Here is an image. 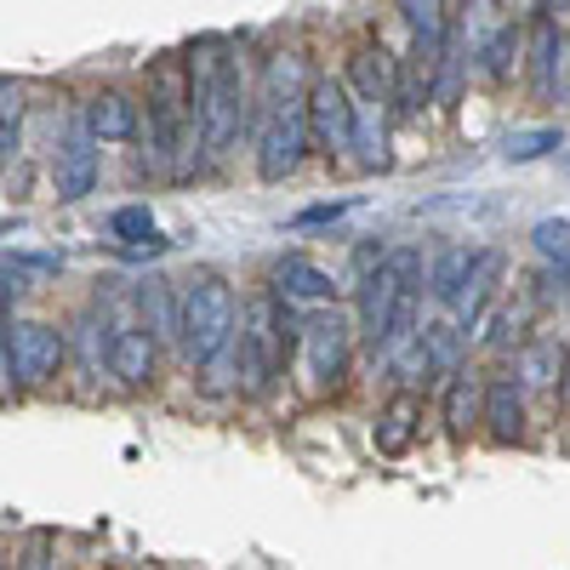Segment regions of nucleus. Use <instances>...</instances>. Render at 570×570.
I'll return each instance as SVG.
<instances>
[{
  "label": "nucleus",
  "instance_id": "nucleus-30",
  "mask_svg": "<svg viewBox=\"0 0 570 570\" xmlns=\"http://www.w3.org/2000/svg\"><path fill=\"white\" fill-rule=\"evenodd\" d=\"M389 365H394L400 383H428V376H434V354H428V337H422V331L389 354Z\"/></svg>",
  "mask_w": 570,
  "mask_h": 570
},
{
  "label": "nucleus",
  "instance_id": "nucleus-16",
  "mask_svg": "<svg viewBox=\"0 0 570 570\" xmlns=\"http://www.w3.org/2000/svg\"><path fill=\"white\" fill-rule=\"evenodd\" d=\"M485 422L497 445L525 440V389H519V376H491L485 383Z\"/></svg>",
  "mask_w": 570,
  "mask_h": 570
},
{
  "label": "nucleus",
  "instance_id": "nucleus-35",
  "mask_svg": "<svg viewBox=\"0 0 570 570\" xmlns=\"http://www.w3.org/2000/svg\"><path fill=\"white\" fill-rule=\"evenodd\" d=\"M564 394H570V376H564Z\"/></svg>",
  "mask_w": 570,
  "mask_h": 570
},
{
  "label": "nucleus",
  "instance_id": "nucleus-3",
  "mask_svg": "<svg viewBox=\"0 0 570 570\" xmlns=\"http://www.w3.org/2000/svg\"><path fill=\"white\" fill-rule=\"evenodd\" d=\"M240 348V308H234V285L217 268H195L183 279V354L188 365L217 371Z\"/></svg>",
  "mask_w": 570,
  "mask_h": 570
},
{
  "label": "nucleus",
  "instance_id": "nucleus-13",
  "mask_svg": "<svg viewBox=\"0 0 570 570\" xmlns=\"http://www.w3.org/2000/svg\"><path fill=\"white\" fill-rule=\"evenodd\" d=\"M274 297L285 303H331L337 297V279H331V268H320L314 257H279L274 263Z\"/></svg>",
  "mask_w": 570,
  "mask_h": 570
},
{
  "label": "nucleus",
  "instance_id": "nucleus-2",
  "mask_svg": "<svg viewBox=\"0 0 570 570\" xmlns=\"http://www.w3.org/2000/svg\"><path fill=\"white\" fill-rule=\"evenodd\" d=\"M428 279V263L416 246H389L383 268L360 279V343L371 354H394L416 337V292Z\"/></svg>",
  "mask_w": 570,
  "mask_h": 570
},
{
  "label": "nucleus",
  "instance_id": "nucleus-27",
  "mask_svg": "<svg viewBox=\"0 0 570 570\" xmlns=\"http://www.w3.org/2000/svg\"><path fill=\"white\" fill-rule=\"evenodd\" d=\"M531 246L548 268H570V217H542L531 228Z\"/></svg>",
  "mask_w": 570,
  "mask_h": 570
},
{
  "label": "nucleus",
  "instance_id": "nucleus-20",
  "mask_svg": "<svg viewBox=\"0 0 570 570\" xmlns=\"http://www.w3.org/2000/svg\"><path fill=\"white\" fill-rule=\"evenodd\" d=\"M513 376H519V389H553L559 376H570V371H564V348H559V337H525V343H519V354H513Z\"/></svg>",
  "mask_w": 570,
  "mask_h": 570
},
{
  "label": "nucleus",
  "instance_id": "nucleus-31",
  "mask_svg": "<svg viewBox=\"0 0 570 570\" xmlns=\"http://www.w3.org/2000/svg\"><path fill=\"white\" fill-rule=\"evenodd\" d=\"M23 292H29V274H23L18 263H7V268H0V303H7V320H12V308L23 303Z\"/></svg>",
  "mask_w": 570,
  "mask_h": 570
},
{
  "label": "nucleus",
  "instance_id": "nucleus-22",
  "mask_svg": "<svg viewBox=\"0 0 570 570\" xmlns=\"http://www.w3.org/2000/svg\"><path fill=\"white\" fill-rule=\"evenodd\" d=\"M69 348H75V360H80L86 376H98V371L109 365V348H115V325L98 320V308H86V314L69 325Z\"/></svg>",
  "mask_w": 570,
  "mask_h": 570
},
{
  "label": "nucleus",
  "instance_id": "nucleus-19",
  "mask_svg": "<svg viewBox=\"0 0 570 570\" xmlns=\"http://www.w3.org/2000/svg\"><path fill=\"white\" fill-rule=\"evenodd\" d=\"M400 18H405V29H411V40H416V58H422V63H440V52L451 46V12L434 7V0H405Z\"/></svg>",
  "mask_w": 570,
  "mask_h": 570
},
{
  "label": "nucleus",
  "instance_id": "nucleus-7",
  "mask_svg": "<svg viewBox=\"0 0 570 570\" xmlns=\"http://www.w3.org/2000/svg\"><path fill=\"white\" fill-rule=\"evenodd\" d=\"M360 126H365V115L348 98V86L337 75H320L314 80V98H308V131H314V142H320L325 155L343 160L348 149H360Z\"/></svg>",
  "mask_w": 570,
  "mask_h": 570
},
{
  "label": "nucleus",
  "instance_id": "nucleus-24",
  "mask_svg": "<svg viewBox=\"0 0 570 570\" xmlns=\"http://www.w3.org/2000/svg\"><path fill=\"white\" fill-rule=\"evenodd\" d=\"M513 58H519V29L513 23H497L480 40V52H473V69H480L485 80H508L513 75Z\"/></svg>",
  "mask_w": 570,
  "mask_h": 570
},
{
  "label": "nucleus",
  "instance_id": "nucleus-5",
  "mask_svg": "<svg viewBox=\"0 0 570 570\" xmlns=\"http://www.w3.org/2000/svg\"><path fill=\"white\" fill-rule=\"evenodd\" d=\"M354 320L337 314V308H314L303 337H297V376L308 394H331L348 376V360H354Z\"/></svg>",
  "mask_w": 570,
  "mask_h": 570
},
{
  "label": "nucleus",
  "instance_id": "nucleus-18",
  "mask_svg": "<svg viewBox=\"0 0 570 570\" xmlns=\"http://www.w3.org/2000/svg\"><path fill=\"white\" fill-rule=\"evenodd\" d=\"M416 428H422V400L416 394H394L383 411H376V428H371V440L383 456H405L411 440H416Z\"/></svg>",
  "mask_w": 570,
  "mask_h": 570
},
{
  "label": "nucleus",
  "instance_id": "nucleus-28",
  "mask_svg": "<svg viewBox=\"0 0 570 570\" xmlns=\"http://www.w3.org/2000/svg\"><path fill=\"white\" fill-rule=\"evenodd\" d=\"M18 149H23V91L7 80L0 86V160L12 166Z\"/></svg>",
  "mask_w": 570,
  "mask_h": 570
},
{
  "label": "nucleus",
  "instance_id": "nucleus-23",
  "mask_svg": "<svg viewBox=\"0 0 570 570\" xmlns=\"http://www.w3.org/2000/svg\"><path fill=\"white\" fill-rule=\"evenodd\" d=\"M497 274H502V252H480V268H473L468 292H462V303H456V325H462V337L485 320V308H491V297H497Z\"/></svg>",
  "mask_w": 570,
  "mask_h": 570
},
{
  "label": "nucleus",
  "instance_id": "nucleus-32",
  "mask_svg": "<svg viewBox=\"0 0 570 570\" xmlns=\"http://www.w3.org/2000/svg\"><path fill=\"white\" fill-rule=\"evenodd\" d=\"M7 263H18L23 274H58L63 268V257H52V252H12V246H7Z\"/></svg>",
  "mask_w": 570,
  "mask_h": 570
},
{
  "label": "nucleus",
  "instance_id": "nucleus-10",
  "mask_svg": "<svg viewBox=\"0 0 570 570\" xmlns=\"http://www.w3.org/2000/svg\"><path fill=\"white\" fill-rule=\"evenodd\" d=\"M131 303L142 314V331H149L155 343H177L183 348V279H166V274H149L131 285Z\"/></svg>",
  "mask_w": 570,
  "mask_h": 570
},
{
  "label": "nucleus",
  "instance_id": "nucleus-25",
  "mask_svg": "<svg viewBox=\"0 0 570 570\" xmlns=\"http://www.w3.org/2000/svg\"><path fill=\"white\" fill-rule=\"evenodd\" d=\"M559 142H564V131H559V126H525V131H508V137H502V155H508L513 166H525V160L553 155Z\"/></svg>",
  "mask_w": 570,
  "mask_h": 570
},
{
  "label": "nucleus",
  "instance_id": "nucleus-11",
  "mask_svg": "<svg viewBox=\"0 0 570 570\" xmlns=\"http://www.w3.org/2000/svg\"><path fill=\"white\" fill-rule=\"evenodd\" d=\"M400 63L394 52H383V46H354V58H348V80L360 91V104L371 115H383L394 98H400Z\"/></svg>",
  "mask_w": 570,
  "mask_h": 570
},
{
  "label": "nucleus",
  "instance_id": "nucleus-6",
  "mask_svg": "<svg viewBox=\"0 0 570 570\" xmlns=\"http://www.w3.org/2000/svg\"><path fill=\"white\" fill-rule=\"evenodd\" d=\"M69 360V337L46 320H7V383L40 389Z\"/></svg>",
  "mask_w": 570,
  "mask_h": 570
},
{
  "label": "nucleus",
  "instance_id": "nucleus-17",
  "mask_svg": "<svg viewBox=\"0 0 570 570\" xmlns=\"http://www.w3.org/2000/svg\"><path fill=\"white\" fill-rule=\"evenodd\" d=\"M86 131L98 142H131L142 131V109L126 98V91H98L86 104Z\"/></svg>",
  "mask_w": 570,
  "mask_h": 570
},
{
  "label": "nucleus",
  "instance_id": "nucleus-12",
  "mask_svg": "<svg viewBox=\"0 0 570 570\" xmlns=\"http://www.w3.org/2000/svg\"><path fill=\"white\" fill-rule=\"evenodd\" d=\"M58 200H86L91 188H98V137L86 131V115L69 120V137L58 149Z\"/></svg>",
  "mask_w": 570,
  "mask_h": 570
},
{
  "label": "nucleus",
  "instance_id": "nucleus-21",
  "mask_svg": "<svg viewBox=\"0 0 570 570\" xmlns=\"http://www.w3.org/2000/svg\"><path fill=\"white\" fill-rule=\"evenodd\" d=\"M473 422H485V383L473 371H456L445 383V434H468Z\"/></svg>",
  "mask_w": 570,
  "mask_h": 570
},
{
  "label": "nucleus",
  "instance_id": "nucleus-26",
  "mask_svg": "<svg viewBox=\"0 0 570 570\" xmlns=\"http://www.w3.org/2000/svg\"><path fill=\"white\" fill-rule=\"evenodd\" d=\"M462 69H468V58L456 52V40L440 52V63L428 69V104H440V109H451L456 104V91H462Z\"/></svg>",
  "mask_w": 570,
  "mask_h": 570
},
{
  "label": "nucleus",
  "instance_id": "nucleus-29",
  "mask_svg": "<svg viewBox=\"0 0 570 570\" xmlns=\"http://www.w3.org/2000/svg\"><path fill=\"white\" fill-rule=\"evenodd\" d=\"M109 234L126 246V252H142L155 240V212L149 206H120L115 217H109Z\"/></svg>",
  "mask_w": 570,
  "mask_h": 570
},
{
  "label": "nucleus",
  "instance_id": "nucleus-4",
  "mask_svg": "<svg viewBox=\"0 0 570 570\" xmlns=\"http://www.w3.org/2000/svg\"><path fill=\"white\" fill-rule=\"evenodd\" d=\"M285 348H292V337H285V303L274 292L252 297L246 303V325H240V348H234V371H240V394L263 400L274 389V376L285 371Z\"/></svg>",
  "mask_w": 570,
  "mask_h": 570
},
{
  "label": "nucleus",
  "instance_id": "nucleus-33",
  "mask_svg": "<svg viewBox=\"0 0 570 570\" xmlns=\"http://www.w3.org/2000/svg\"><path fill=\"white\" fill-rule=\"evenodd\" d=\"M348 212V200H331V206H308V212H297L292 217V228H314V223H337Z\"/></svg>",
  "mask_w": 570,
  "mask_h": 570
},
{
  "label": "nucleus",
  "instance_id": "nucleus-15",
  "mask_svg": "<svg viewBox=\"0 0 570 570\" xmlns=\"http://www.w3.org/2000/svg\"><path fill=\"white\" fill-rule=\"evenodd\" d=\"M473 268H480V252L473 246H440L434 257H428V297H434L440 308H456Z\"/></svg>",
  "mask_w": 570,
  "mask_h": 570
},
{
  "label": "nucleus",
  "instance_id": "nucleus-14",
  "mask_svg": "<svg viewBox=\"0 0 570 570\" xmlns=\"http://www.w3.org/2000/svg\"><path fill=\"white\" fill-rule=\"evenodd\" d=\"M155 354L160 343L142 325H115V348H109V376H120L126 389L155 383Z\"/></svg>",
  "mask_w": 570,
  "mask_h": 570
},
{
  "label": "nucleus",
  "instance_id": "nucleus-9",
  "mask_svg": "<svg viewBox=\"0 0 570 570\" xmlns=\"http://www.w3.org/2000/svg\"><path fill=\"white\" fill-rule=\"evenodd\" d=\"M548 12L553 7H542L531 29V91L542 104H570V35Z\"/></svg>",
  "mask_w": 570,
  "mask_h": 570
},
{
  "label": "nucleus",
  "instance_id": "nucleus-8",
  "mask_svg": "<svg viewBox=\"0 0 570 570\" xmlns=\"http://www.w3.org/2000/svg\"><path fill=\"white\" fill-rule=\"evenodd\" d=\"M252 142H257V171L268 183H285L303 166L308 142H314L308 109H297V115H252Z\"/></svg>",
  "mask_w": 570,
  "mask_h": 570
},
{
  "label": "nucleus",
  "instance_id": "nucleus-1",
  "mask_svg": "<svg viewBox=\"0 0 570 570\" xmlns=\"http://www.w3.org/2000/svg\"><path fill=\"white\" fill-rule=\"evenodd\" d=\"M183 58H188V86H195L200 142L212 155H223L240 142V131H252V91H246L240 58H234V46L223 35H200Z\"/></svg>",
  "mask_w": 570,
  "mask_h": 570
},
{
  "label": "nucleus",
  "instance_id": "nucleus-34",
  "mask_svg": "<svg viewBox=\"0 0 570 570\" xmlns=\"http://www.w3.org/2000/svg\"><path fill=\"white\" fill-rule=\"evenodd\" d=\"M23 570H52V559H46V553H29V559H23Z\"/></svg>",
  "mask_w": 570,
  "mask_h": 570
}]
</instances>
